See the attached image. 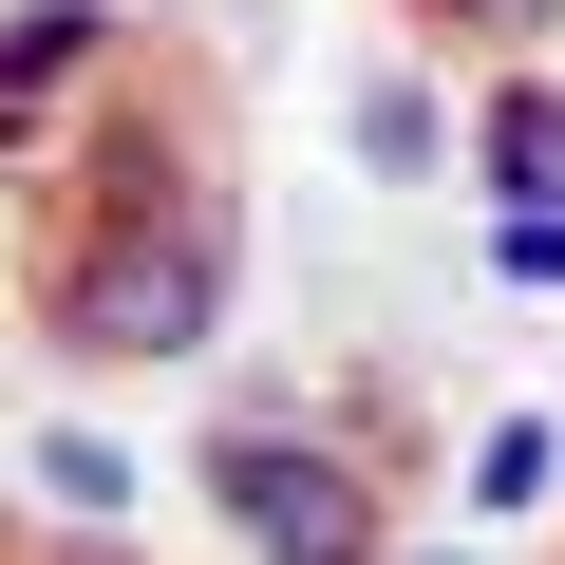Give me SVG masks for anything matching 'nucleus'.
<instances>
[{"label":"nucleus","instance_id":"nucleus-1","mask_svg":"<svg viewBox=\"0 0 565 565\" xmlns=\"http://www.w3.org/2000/svg\"><path fill=\"white\" fill-rule=\"evenodd\" d=\"M20 170V321L95 377L132 359H207L226 340V282H245V207H226V76L189 57V20H151L76 132H0Z\"/></svg>","mask_w":565,"mask_h":565},{"label":"nucleus","instance_id":"nucleus-2","mask_svg":"<svg viewBox=\"0 0 565 565\" xmlns=\"http://www.w3.org/2000/svg\"><path fill=\"white\" fill-rule=\"evenodd\" d=\"M207 509L264 565H396V471H359L321 415H282V396H226L207 415Z\"/></svg>","mask_w":565,"mask_h":565},{"label":"nucleus","instance_id":"nucleus-3","mask_svg":"<svg viewBox=\"0 0 565 565\" xmlns=\"http://www.w3.org/2000/svg\"><path fill=\"white\" fill-rule=\"evenodd\" d=\"M151 20L132 0H20V20H0V132H39V114H76L114 57H132Z\"/></svg>","mask_w":565,"mask_h":565},{"label":"nucleus","instance_id":"nucleus-4","mask_svg":"<svg viewBox=\"0 0 565 565\" xmlns=\"http://www.w3.org/2000/svg\"><path fill=\"white\" fill-rule=\"evenodd\" d=\"M471 151H490V189H509V207H565V76H509Z\"/></svg>","mask_w":565,"mask_h":565},{"label":"nucleus","instance_id":"nucleus-5","mask_svg":"<svg viewBox=\"0 0 565 565\" xmlns=\"http://www.w3.org/2000/svg\"><path fill=\"white\" fill-rule=\"evenodd\" d=\"M396 39H452V57H490V76H546L565 0H396Z\"/></svg>","mask_w":565,"mask_h":565},{"label":"nucleus","instance_id":"nucleus-6","mask_svg":"<svg viewBox=\"0 0 565 565\" xmlns=\"http://www.w3.org/2000/svg\"><path fill=\"white\" fill-rule=\"evenodd\" d=\"M359 151H377V170H434V95H396V76H359Z\"/></svg>","mask_w":565,"mask_h":565},{"label":"nucleus","instance_id":"nucleus-7","mask_svg":"<svg viewBox=\"0 0 565 565\" xmlns=\"http://www.w3.org/2000/svg\"><path fill=\"white\" fill-rule=\"evenodd\" d=\"M490 264H509V282H565V207H509V226H490Z\"/></svg>","mask_w":565,"mask_h":565}]
</instances>
